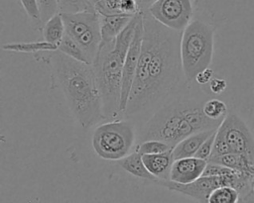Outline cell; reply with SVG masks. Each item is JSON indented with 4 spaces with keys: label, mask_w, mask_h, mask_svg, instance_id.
Here are the masks:
<instances>
[{
    "label": "cell",
    "mask_w": 254,
    "mask_h": 203,
    "mask_svg": "<svg viewBox=\"0 0 254 203\" xmlns=\"http://www.w3.org/2000/svg\"><path fill=\"white\" fill-rule=\"evenodd\" d=\"M217 129L196 132L180 141L172 150L174 160L182 157L194 156L201 144L211 136Z\"/></svg>",
    "instance_id": "obj_13"
},
{
    "label": "cell",
    "mask_w": 254,
    "mask_h": 203,
    "mask_svg": "<svg viewBox=\"0 0 254 203\" xmlns=\"http://www.w3.org/2000/svg\"><path fill=\"white\" fill-rule=\"evenodd\" d=\"M2 50L6 51L14 52H39V51H55L58 50V46L47 41L38 42H19V43H7L2 46Z\"/></svg>",
    "instance_id": "obj_16"
},
{
    "label": "cell",
    "mask_w": 254,
    "mask_h": 203,
    "mask_svg": "<svg viewBox=\"0 0 254 203\" xmlns=\"http://www.w3.org/2000/svg\"><path fill=\"white\" fill-rule=\"evenodd\" d=\"M119 165L128 173L133 176H136L141 179H147L154 182L158 181V178L154 176L146 167L142 154H140L137 151L130 152L125 157L118 160Z\"/></svg>",
    "instance_id": "obj_15"
},
{
    "label": "cell",
    "mask_w": 254,
    "mask_h": 203,
    "mask_svg": "<svg viewBox=\"0 0 254 203\" xmlns=\"http://www.w3.org/2000/svg\"><path fill=\"white\" fill-rule=\"evenodd\" d=\"M60 13H79L85 11H96L89 0H58Z\"/></svg>",
    "instance_id": "obj_20"
},
{
    "label": "cell",
    "mask_w": 254,
    "mask_h": 203,
    "mask_svg": "<svg viewBox=\"0 0 254 203\" xmlns=\"http://www.w3.org/2000/svg\"><path fill=\"white\" fill-rule=\"evenodd\" d=\"M207 161L222 164L239 172L254 174V160L244 153L229 152L221 156L209 158Z\"/></svg>",
    "instance_id": "obj_14"
},
{
    "label": "cell",
    "mask_w": 254,
    "mask_h": 203,
    "mask_svg": "<svg viewBox=\"0 0 254 203\" xmlns=\"http://www.w3.org/2000/svg\"><path fill=\"white\" fill-rule=\"evenodd\" d=\"M207 160L196 156H188L175 159L171 171L170 179L177 183H190L202 176Z\"/></svg>",
    "instance_id": "obj_10"
},
{
    "label": "cell",
    "mask_w": 254,
    "mask_h": 203,
    "mask_svg": "<svg viewBox=\"0 0 254 203\" xmlns=\"http://www.w3.org/2000/svg\"><path fill=\"white\" fill-rule=\"evenodd\" d=\"M58 50L60 51L64 52V54L76 59V60L91 64L88 60L87 55L85 54L84 51L79 46V44L70 35H68L66 32L64 33V38L62 39L61 43L59 44Z\"/></svg>",
    "instance_id": "obj_18"
},
{
    "label": "cell",
    "mask_w": 254,
    "mask_h": 203,
    "mask_svg": "<svg viewBox=\"0 0 254 203\" xmlns=\"http://www.w3.org/2000/svg\"><path fill=\"white\" fill-rule=\"evenodd\" d=\"M42 30L44 40L59 47V44L61 43L65 33V26L62 14L58 13L53 16L48 22L43 25Z\"/></svg>",
    "instance_id": "obj_17"
},
{
    "label": "cell",
    "mask_w": 254,
    "mask_h": 203,
    "mask_svg": "<svg viewBox=\"0 0 254 203\" xmlns=\"http://www.w3.org/2000/svg\"><path fill=\"white\" fill-rule=\"evenodd\" d=\"M232 152L244 153L254 160V137L246 123L234 112H228L217 128Z\"/></svg>",
    "instance_id": "obj_7"
},
{
    "label": "cell",
    "mask_w": 254,
    "mask_h": 203,
    "mask_svg": "<svg viewBox=\"0 0 254 203\" xmlns=\"http://www.w3.org/2000/svg\"><path fill=\"white\" fill-rule=\"evenodd\" d=\"M135 129L129 120H115L97 126L92 134V148L106 160H119L128 155L135 143Z\"/></svg>",
    "instance_id": "obj_6"
},
{
    "label": "cell",
    "mask_w": 254,
    "mask_h": 203,
    "mask_svg": "<svg viewBox=\"0 0 254 203\" xmlns=\"http://www.w3.org/2000/svg\"><path fill=\"white\" fill-rule=\"evenodd\" d=\"M215 133L216 131L211 135L209 136L202 144L201 146L199 147V149L197 150V152H195L194 156L198 157V158H201V159H204V160H208L210 155H211V152H212V149H213V143H214V139H215Z\"/></svg>",
    "instance_id": "obj_27"
},
{
    "label": "cell",
    "mask_w": 254,
    "mask_h": 203,
    "mask_svg": "<svg viewBox=\"0 0 254 203\" xmlns=\"http://www.w3.org/2000/svg\"><path fill=\"white\" fill-rule=\"evenodd\" d=\"M38 5L40 10L42 26L46 22H48L53 16L60 13L58 0H38Z\"/></svg>",
    "instance_id": "obj_23"
},
{
    "label": "cell",
    "mask_w": 254,
    "mask_h": 203,
    "mask_svg": "<svg viewBox=\"0 0 254 203\" xmlns=\"http://www.w3.org/2000/svg\"><path fill=\"white\" fill-rule=\"evenodd\" d=\"M187 99L179 98L166 102L146 122L140 134L142 141L160 140L172 148L188 136L196 133L186 115Z\"/></svg>",
    "instance_id": "obj_5"
},
{
    "label": "cell",
    "mask_w": 254,
    "mask_h": 203,
    "mask_svg": "<svg viewBox=\"0 0 254 203\" xmlns=\"http://www.w3.org/2000/svg\"><path fill=\"white\" fill-rule=\"evenodd\" d=\"M170 150H173V148L168 145L167 143L160 141V140H146L142 141L138 146L136 151L140 154H152V153H160V152H165Z\"/></svg>",
    "instance_id": "obj_22"
},
{
    "label": "cell",
    "mask_w": 254,
    "mask_h": 203,
    "mask_svg": "<svg viewBox=\"0 0 254 203\" xmlns=\"http://www.w3.org/2000/svg\"><path fill=\"white\" fill-rule=\"evenodd\" d=\"M22 7L27 14L28 18L32 22L33 26L37 28H42V21L40 16V10L38 5V0H20Z\"/></svg>",
    "instance_id": "obj_24"
},
{
    "label": "cell",
    "mask_w": 254,
    "mask_h": 203,
    "mask_svg": "<svg viewBox=\"0 0 254 203\" xmlns=\"http://www.w3.org/2000/svg\"><path fill=\"white\" fill-rule=\"evenodd\" d=\"M215 28L202 20H192L183 30L180 52L185 79L194 81L195 75L209 67L214 50Z\"/></svg>",
    "instance_id": "obj_4"
},
{
    "label": "cell",
    "mask_w": 254,
    "mask_h": 203,
    "mask_svg": "<svg viewBox=\"0 0 254 203\" xmlns=\"http://www.w3.org/2000/svg\"><path fill=\"white\" fill-rule=\"evenodd\" d=\"M89 1H90V2H91L93 5H95V4H96V3H97L99 0H89ZM94 7H95V6H94Z\"/></svg>",
    "instance_id": "obj_32"
},
{
    "label": "cell",
    "mask_w": 254,
    "mask_h": 203,
    "mask_svg": "<svg viewBox=\"0 0 254 203\" xmlns=\"http://www.w3.org/2000/svg\"><path fill=\"white\" fill-rule=\"evenodd\" d=\"M208 86H209V90L211 91V93L218 95V94H221L227 88V83L222 78L213 77L209 81Z\"/></svg>",
    "instance_id": "obj_28"
},
{
    "label": "cell",
    "mask_w": 254,
    "mask_h": 203,
    "mask_svg": "<svg viewBox=\"0 0 254 203\" xmlns=\"http://www.w3.org/2000/svg\"><path fill=\"white\" fill-rule=\"evenodd\" d=\"M143 12V40L135 78L123 114L128 118L154 113L177 91L185 78L180 42L183 31Z\"/></svg>",
    "instance_id": "obj_1"
},
{
    "label": "cell",
    "mask_w": 254,
    "mask_h": 203,
    "mask_svg": "<svg viewBox=\"0 0 254 203\" xmlns=\"http://www.w3.org/2000/svg\"><path fill=\"white\" fill-rule=\"evenodd\" d=\"M251 189H252V192H254V174L251 177Z\"/></svg>",
    "instance_id": "obj_31"
},
{
    "label": "cell",
    "mask_w": 254,
    "mask_h": 203,
    "mask_svg": "<svg viewBox=\"0 0 254 203\" xmlns=\"http://www.w3.org/2000/svg\"><path fill=\"white\" fill-rule=\"evenodd\" d=\"M134 16L135 15H128L124 13L109 15L99 14L102 41L114 40L127 27Z\"/></svg>",
    "instance_id": "obj_12"
},
{
    "label": "cell",
    "mask_w": 254,
    "mask_h": 203,
    "mask_svg": "<svg viewBox=\"0 0 254 203\" xmlns=\"http://www.w3.org/2000/svg\"><path fill=\"white\" fill-rule=\"evenodd\" d=\"M122 0H99L94 6L95 10L101 15L120 13V4Z\"/></svg>",
    "instance_id": "obj_25"
},
{
    "label": "cell",
    "mask_w": 254,
    "mask_h": 203,
    "mask_svg": "<svg viewBox=\"0 0 254 203\" xmlns=\"http://www.w3.org/2000/svg\"><path fill=\"white\" fill-rule=\"evenodd\" d=\"M213 78V70L210 67H206L200 70L194 77V81L199 85L208 84L209 81Z\"/></svg>",
    "instance_id": "obj_29"
},
{
    "label": "cell",
    "mask_w": 254,
    "mask_h": 203,
    "mask_svg": "<svg viewBox=\"0 0 254 203\" xmlns=\"http://www.w3.org/2000/svg\"><path fill=\"white\" fill-rule=\"evenodd\" d=\"M141 11H147L157 0H138Z\"/></svg>",
    "instance_id": "obj_30"
},
{
    "label": "cell",
    "mask_w": 254,
    "mask_h": 203,
    "mask_svg": "<svg viewBox=\"0 0 254 203\" xmlns=\"http://www.w3.org/2000/svg\"><path fill=\"white\" fill-rule=\"evenodd\" d=\"M203 113L212 120H222L227 112L226 104L216 98H211L202 103Z\"/></svg>",
    "instance_id": "obj_21"
},
{
    "label": "cell",
    "mask_w": 254,
    "mask_h": 203,
    "mask_svg": "<svg viewBox=\"0 0 254 203\" xmlns=\"http://www.w3.org/2000/svg\"><path fill=\"white\" fill-rule=\"evenodd\" d=\"M143 161L148 170L158 178V180H169L170 171L174 162L172 150L152 154H143Z\"/></svg>",
    "instance_id": "obj_11"
},
{
    "label": "cell",
    "mask_w": 254,
    "mask_h": 203,
    "mask_svg": "<svg viewBox=\"0 0 254 203\" xmlns=\"http://www.w3.org/2000/svg\"><path fill=\"white\" fill-rule=\"evenodd\" d=\"M229 152H232L229 145L227 144L225 139L216 131L215 139H214V143H213V149H212V152H211V155L209 158L221 156V155H224Z\"/></svg>",
    "instance_id": "obj_26"
},
{
    "label": "cell",
    "mask_w": 254,
    "mask_h": 203,
    "mask_svg": "<svg viewBox=\"0 0 254 203\" xmlns=\"http://www.w3.org/2000/svg\"><path fill=\"white\" fill-rule=\"evenodd\" d=\"M142 40H143V16L135 28V33L131 41V44L128 48L125 61H124L122 81H121V100H120V110L122 114L126 109L131 88L133 85V81L135 78V73H136L139 56L141 52Z\"/></svg>",
    "instance_id": "obj_9"
},
{
    "label": "cell",
    "mask_w": 254,
    "mask_h": 203,
    "mask_svg": "<svg viewBox=\"0 0 254 203\" xmlns=\"http://www.w3.org/2000/svg\"><path fill=\"white\" fill-rule=\"evenodd\" d=\"M239 199L240 194L234 187L223 185L211 192L208 197V203H237Z\"/></svg>",
    "instance_id": "obj_19"
},
{
    "label": "cell",
    "mask_w": 254,
    "mask_h": 203,
    "mask_svg": "<svg viewBox=\"0 0 254 203\" xmlns=\"http://www.w3.org/2000/svg\"><path fill=\"white\" fill-rule=\"evenodd\" d=\"M142 16V11L137 13L114 40L101 41L92 62L101 97L102 111L106 119H114L122 114L120 100L124 61L135 33V28Z\"/></svg>",
    "instance_id": "obj_3"
},
{
    "label": "cell",
    "mask_w": 254,
    "mask_h": 203,
    "mask_svg": "<svg viewBox=\"0 0 254 203\" xmlns=\"http://www.w3.org/2000/svg\"><path fill=\"white\" fill-rule=\"evenodd\" d=\"M52 73L75 121L87 130L106 119L92 64L76 60L59 50L50 56Z\"/></svg>",
    "instance_id": "obj_2"
},
{
    "label": "cell",
    "mask_w": 254,
    "mask_h": 203,
    "mask_svg": "<svg viewBox=\"0 0 254 203\" xmlns=\"http://www.w3.org/2000/svg\"><path fill=\"white\" fill-rule=\"evenodd\" d=\"M147 11L158 22L177 31H183L193 14L190 0H157Z\"/></svg>",
    "instance_id": "obj_8"
}]
</instances>
